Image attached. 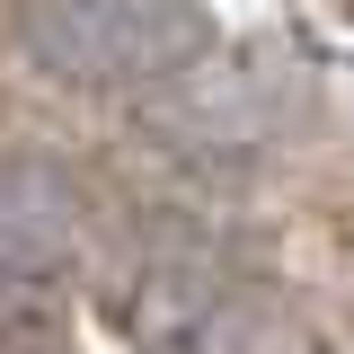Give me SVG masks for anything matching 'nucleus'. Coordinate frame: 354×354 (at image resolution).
I'll return each instance as SVG.
<instances>
[{"instance_id":"nucleus-1","label":"nucleus","mask_w":354,"mask_h":354,"mask_svg":"<svg viewBox=\"0 0 354 354\" xmlns=\"http://www.w3.org/2000/svg\"><path fill=\"white\" fill-rule=\"evenodd\" d=\"M9 36L44 80L88 88V97H124L195 71L213 53L204 0H18Z\"/></svg>"},{"instance_id":"nucleus-2","label":"nucleus","mask_w":354,"mask_h":354,"mask_svg":"<svg viewBox=\"0 0 354 354\" xmlns=\"http://www.w3.org/2000/svg\"><path fill=\"white\" fill-rule=\"evenodd\" d=\"M80 257V195L53 160L0 151V283H53Z\"/></svg>"}]
</instances>
